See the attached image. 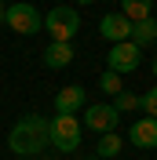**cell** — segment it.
Returning a JSON list of instances; mask_svg holds the SVG:
<instances>
[{
  "label": "cell",
  "instance_id": "52a82bcc",
  "mask_svg": "<svg viewBox=\"0 0 157 160\" xmlns=\"http://www.w3.org/2000/svg\"><path fill=\"white\" fill-rule=\"evenodd\" d=\"M99 33H102V40L124 44V40H132V22H128L121 11H110V15H102V22H99Z\"/></svg>",
  "mask_w": 157,
  "mask_h": 160
},
{
  "label": "cell",
  "instance_id": "5b68a950",
  "mask_svg": "<svg viewBox=\"0 0 157 160\" xmlns=\"http://www.w3.org/2000/svg\"><path fill=\"white\" fill-rule=\"evenodd\" d=\"M139 62H143V51L132 44V40H124V44H113L110 48V69L117 73V77H124V73H135Z\"/></svg>",
  "mask_w": 157,
  "mask_h": 160
},
{
  "label": "cell",
  "instance_id": "ac0fdd59",
  "mask_svg": "<svg viewBox=\"0 0 157 160\" xmlns=\"http://www.w3.org/2000/svg\"><path fill=\"white\" fill-rule=\"evenodd\" d=\"M154 77H157V58H154Z\"/></svg>",
  "mask_w": 157,
  "mask_h": 160
},
{
  "label": "cell",
  "instance_id": "9c48e42d",
  "mask_svg": "<svg viewBox=\"0 0 157 160\" xmlns=\"http://www.w3.org/2000/svg\"><path fill=\"white\" fill-rule=\"evenodd\" d=\"M80 106H84V88H80V84H69V88H62L59 95H55V109H59V117H73Z\"/></svg>",
  "mask_w": 157,
  "mask_h": 160
},
{
  "label": "cell",
  "instance_id": "7a4b0ae2",
  "mask_svg": "<svg viewBox=\"0 0 157 160\" xmlns=\"http://www.w3.org/2000/svg\"><path fill=\"white\" fill-rule=\"evenodd\" d=\"M80 135H84V124L77 117H55L48 120V142L59 153H73L80 146Z\"/></svg>",
  "mask_w": 157,
  "mask_h": 160
},
{
  "label": "cell",
  "instance_id": "e0dca14e",
  "mask_svg": "<svg viewBox=\"0 0 157 160\" xmlns=\"http://www.w3.org/2000/svg\"><path fill=\"white\" fill-rule=\"evenodd\" d=\"M4 11H8V8H4V4H0V22H4Z\"/></svg>",
  "mask_w": 157,
  "mask_h": 160
},
{
  "label": "cell",
  "instance_id": "8992f818",
  "mask_svg": "<svg viewBox=\"0 0 157 160\" xmlns=\"http://www.w3.org/2000/svg\"><path fill=\"white\" fill-rule=\"evenodd\" d=\"M117 117H121V113L113 109V106L95 102V106H88V109H84V128H91L95 135H110V131L117 128Z\"/></svg>",
  "mask_w": 157,
  "mask_h": 160
},
{
  "label": "cell",
  "instance_id": "277c9868",
  "mask_svg": "<svg viewBox=\"0 0 157 160\" xmlns=\"http://www.w3.org/2000/svg\"><path fill=\"white\" fill-rule=\"evenodd\" d=\"M4 22H8L15 33H22V37H33V33H40V26H44L40 11L33 8V4H11V8L4 11Z\"/></svg>",
  "mask_w": 157,
  "mask_h": 160
},
{
  "label": "cell",
  "instance_id": "6da1fadb",
  "mask_svg": "<svg viewBox=\"0 0 157 160\" xmlns=\"http://www.w3.org/2000/svg\"><path fill=\"white\" fill-rule=\"evenodd\" d=\"M8 146L11 153L19 157H37L44 146H48V120L44 117H22L8 135Z\"/></svg>",
  "mask_w": 157,
  "mask_h": 160
},
{
  "label": "cell",
  "instance_id": "5bb4252c",
  "mask_svg": "<svg viewBox=\"0 0 157 160\" xmlns=\"http://www.w3.org/2000/svg\"><path fill=\"white\" fill-rule=\"evenodd\" d=\"M117 113H132L139 106V95H132V91H121V95H113V102H110Z\"/></svg>",
  "mask_w": 157,
  "mask_h": 160
},
{
  "label": "cell",
  "instance_id": "3957f363",
  "mask_svg": "<svg viewBox=\"0 0 157 160\" xmlns=\"http://www.w3.org/2000/svg\"><path fill=\"white\" fill-rule=\"evenodd\" d=\"M44 29L51 33V40H62V44H69V40L77 37V29H80V11L51 8L48 15H44Z\"/></svg>",
  "mask_w": 157,
  "mask_h": 160
},
{
  "label": "cell",
  "instance_id": "9a60e30c",
  "mask_svg": "<svg viewBox=\"0 0 157 160\" xmlns=\"http://www.w3.org/2000/svg\"><path fill=\"white\" fill-rule=\"evenodd\" d=\"M99 88L106 91V95H121V91H124V88H121V77H117L113 69H106L102 77H99Z\"/></svg>",
  "mask_w": 157,
  "mask_h": 160
},
{
  "label": "cell",
  "instance_id": "d6986e66",
  "mask_svg": "<svg viewBox=\"0 0 157 160\" xmlns=\"http://www.w3.org/2000/svg\"><path fill=\"white\" fill-rule=\"evenodd\" d=\"M77 4H91V0H77Z\"/></svg>",
  "mask_w": 157,
  "mask_h": 160
},
{
  "label": "cell",
  "instance_id": "ba28073f",
  "mask_svg": "<svg viewBox=\"0 0 157 160\" xmlns=\"http://www.w3.org/2000/svg\"><path fill=\"white\" fill-rule=\"evenodd\" d=\"M128 138H132V146H139V149H154L157 146V117H143L139 124H132V128H128Z\"/></svg>",
  "mask_w": 157,
  "mask_h": 160
},
{
  "label": "cell",
  "instance_id": "2e32d148",
  "mask_svg": "<svg viewBox=\"0 0 157 160\" xmlns=\"http://www.w3.org/2000/svg\"><path fill=\"white\" fill-rule=\"evenodd\" d=\"M139 106L146 109V117H157V88H150L143 98H139Z\"/></svg>",
  "mask_w": 157,
  "mask_h": 160
},
{
  "label": "cell",
  "instance_id": "7c38bea8",
  "mask_svg": "<svg viewBox=\"0 0 157 160\" xmlns=\"http://www.w3.org/2000/svg\"><path fill=\"white\" fill-rule=\"evenodd\" d=\"M121 15L135 26V22H143V18L154 15V0H121Z\"/></svg>",
  "mask_w": 157,
  "mask_h": 160
},
{
  "label": "cell",
  "instance_id": "4fadbf2b",
  "mask_svg": "<svg viewBox=\"0 0 157 160\" xmlns=\"http://www.w3.org/2000/svg\"><path fill=\"white\" fill-rule=\"evenodd\" d=\"M121 146H124V142H121V135H117V131H110V135H99L95 157H106V160H113V157L121 153Z\"/></svg>",
  "mask_w": 157,
  "mask_h": 160
},
{
  "label": "cell",
  "instance_id": "8fae6325",
  "mask_svg": "<svg viewBox=\"0 0 157 160\" xmlns=\"http://www.w3.org/2000/svg\"><path fill=\"white\" fill-rule=\"evenodd\" d=\"M132 44H135L139 51H143V48H150V44H157V18H154V15L132 26Z\"/></svg>",
  "mask_w": 157,
  "mask_h": 160
},
{
  "label": "cell",
  "instance_id": "ffe728a7",
  "mask_svg": "<svg viewBox=\"0 0 157 160\" xmlns=\"http://www.w3.org/2000/svg\"><path fill=\"white\" fill-rule=\"evenodd\" d=\"M0 4H4V0H0Z\"/></svg>",
  "mask_w": 157,
  "mask_h": 160
},
{
  "label": "cell",
  "instance_id": "30bf717a",
  "mask_svg": "<svg viewBox=\"0 0 157 160\" xmlns=\"http://www.w3.org/2000/svg\"><path fill=\"white\" fill-rule=\"evenodd\" d=\"M73 62V44H62V40H51L48 48H44V66L48 69H62Z\"/></svg>",
  "mask_w": 157,
  "mask_h": 160
}]
</instances>
